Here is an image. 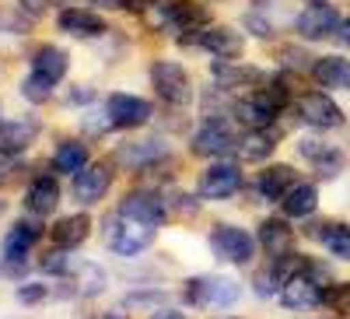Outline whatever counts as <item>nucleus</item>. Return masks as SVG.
Instances as JSON below:
<instances>
[{
  "instance_id": "obj_8",
  "label": "nucleus",
  "mask_w": 350,
  "mask_h": 319,
  "mask_svg": "<svg viewBox=\"0 0 350 319\" xmlns=\"http://www.w3.org/2000/svg\"><path fill=\"white\" fill-rule=\"evenodd\" d=\"M165 158H168V140L158 133H140L116 148V162H123L126 168H151Z\"/></svg>"
},
{
  "instance_id": "obj_22",
  "label": "nucleus",
  "mask_w": 350,
  "mask_h": 319,
  "mask_svg": "<svg viewBox=\"0 0 350 319\" xmlns=\"http://www.w3.org/2000/svg\"><path fill=\"white\" fill-rule=\"evenodd\" d=\"M259 246L267 249L270 256H287L291 253V242H295V235H291V225L284 218H267L259 225Z\"/></svg>"
},
{
  "instance_id": "obj_31",
  "label": "nucleus",
  "mask_w": 350,
  "mask_h": 319,
  "mask_svg": "<svg viewBox=\"0 0 350 319\" xmlns=\"http://www.w3.org/2000/svg\"><path fill=\"white\" fill-rule=\"evenodd\" d=\"M319 239H323V246L336 256V259H350V225H326L323 231H319Z\"/></svg>"
},
{
  "instance_id": "obj_24",
  "label": "nucleus",
  "mask_w": 350,
  "mask_h": 319,
  "mask_svg": "<svg viewBox=\"0 0 350 319\" xmlns=\"http://www.w3.org/2000/svg\"><path fill=\"white\" fill-rule=\"evenodd\" d=\"M280 207H284L287 218H312L315 207H319V190L312 183H295V186L284 193Z\"/></svg>"
},
{
  "instance_id": "obj_45",
  "label": "nucleus",
  "mask_w": 350,
  "mask_h": 319,
  "mask_svg": "<svg viewBox=\"0 0 350 319\" xmlns=\"http://www.w3.org/2000/svg\"><path fill=\"white\" fill-rule=\"evenodd\" d=\"M98 319H123V316H98Z\"/></svg>"
},
{
  "instance_id": "obj_17",
  "label": "nucleus",
  "mask_w": 350,
  "mask_h": 319,
  "mask_svg": "<svg viewBox=\"0 0 350 319\" xmlns=\"http://www.w3.org/2000/svg\"><path fill=\"white\" fill-rule=\"evenodd\" d=\"M25 207L46 218L53 214L56 207H60V183H56V176H36L32 183H28V193H25Z\"/></svg>"
},
{
  "instance_id": "obj_35",
  "label": "nucleus",
  "mask_w": 350,
  "mask_h": 319,
  "mask_svg": "<svg viewBox=\"0 0 350 319\" xmlns=\"http://www.w3.org/2000/svg\"><path fill=\"white\" fill-rule=\"evenodd\" d=\"M42 270L46 274H64L67 270V249H56L53 246V253L42 256Z\"/></svg>"
},
{
  "instance_id": "obj_40",
  "label": "nucleus",
  "mask_w": 350,
  "mask_h": 319,
  "mask_svg": "<svg viewBox=\"0 0 350 319\" xmlns=\"http://www.w3.org/2000/svg\"><path fill=\"white\" fill-rule=\"evenodd\" d=\"M81 102H92V88H74L70 92V105H81Z\"/></svg>"
},
{
  "instance_id": "obj_11",
  "label": "nucleus",
  "mask_w": 350,
  "mask_h": 319,
  "mask_svg": "<svg viewBox=\"0 0 350 319\" xmlns=\"http://www.w3.org/2000/svg\"><path fill=\"white\" fill-rule=\"evenodd\" d=\"M42 235V225L32 218V221H18V225H11L8 228V235H4V242H0V256H4V264L11 267V270H21L25 264H28V253H32V246H36V239Z\"/></svg>"
},
{
  "instance_id": "obj_34",
  "label": "nucleus",
  "mask_w": 350,
  "mask_h": 319,
  "mask_svg": "<svg viewBox=\"0 0 350 319\" xmlns=\"http://www.w3.org/2000/svg\"><path fill=\"white\" fill-rule=\"evenodd\" d=\"M49 298V288L46 284H21L18 288V302L21 305H42Z\"/></svg>"
},
{
  "instance_id": "obj_27",
  "label": "nucleus",
  "mask_w": 350,
  "mask_h": 319,
  "mask_svg": "<svg viewBox=\"0 0 350 319\" xmlns=\"http://www.w3.org/2000/svg\"><path fill=\"white\" fill-rule=\"evenodd\" d=\"M273 144H277V137L270 130H249L235 140V151L242 162H267L273 155Z\"/></svg>"
},
{
  "instance_id": "obj_2",
  "label": "nucleus",
  "mask_w": 350,
  "mask_h": 319,
  "mask_svg": "<svg viewBox=\"0 0 350 319\" xmlns=\"http://www.w3.org/2000/svg\"><path fill=\"white\" fill-rule=\"evenodd\" d=\"M154 231H158L154 225L133 221V218L116 211V214L105 218V246L116 256H140L144 249L154 242Z\"/></svg>"
},
{
  "instance_id": "obj_38",
  "label": "nucleus",
  "mask_w": 350,
  "mask_h": 319,
  "mask_svg": "<svg viewBox=\"0 0 350 319\" xmlns=\"http://www.w3.org/2000/svg\"><path fill=\"white\" fill-rule=\"evenodd\" d=\"M123 302H126V305H154V302H165V295H161V292H133V295H126Z\"/></svg>"
},
{
  "instance_id": "obj_7",
  "label": "nucleus",
  "mask_w": 350,
  "mask_h": 319,
  "mask_svg": "<svg viewBox=\"0 0 350 319\" xmlns=\"http://www.w3.org/2000/svg\"><path fill=\"white\" fill-rule=\"evenodd\" d=\"M186 302L196 309H228L239 302V284L228 281V277H193L186 281Z\"/></svg>"
},
{
  "instance_id": "obj_42",
  "label": "nucleus",
  "mask_w": 350,
  "mask_h": 319,
  "mask_svg": "<svg viewBox=\"0 0 350 319\" xmlns=\"http://www.w3.org/2000/svg\"><path fill=\"white\" fill-rule=\"evenodd\" d=\"M92 4H98V8H123L126 0H92Z\"/></svg>"
},
{
  "instance_id": "obj_18",
  "label": "nucleus",
  "mask_w": 350,
  "mask_h": 319,
  "mask_svg": "<svg viewBox=\"0 0 350 319\" xmlns=\"http://www.w3.org/2000/svg\"><path fill=\"white\" fill-rule=\"evenodd\" d=\"M92 235V218L88 214H67V218H60L53 225V231H49V239H53V246L56 249H77V246H84V239Z\"/></svg>"
},
{
  "instance_id": "obj_10",
  "label": "nucleus",
  "mask_w": 350,
  "mask_h": 319,
  "mask_svg": "<svg viewBox=\"0 0 350 319\" xmlns=\"http://www.w3.org/2000/svg\"><path fill=\"white\" fill-rule=\"evenodd\" d=\"M242 190V168L239 162H214L207 172L200 176V190L196 196L203 200H228V196H235Z\"/></svg>"
},
{
  "instance_id": "obj_6",
  "label": "nucleus",
  "mask_w": 350,
  "mask_h": 319,
  "mask_svg": "<svg viewBox=\"0 0 350 319\" xmlns=\"http://www.w3.org/2000/svg\"><path fill=\"white\" fill-rule=\"evenodd\" d=\"M151 116H154V105L140 95H130V92H112L105 102V123L116 130H137Z\"/></svg>"
},
{
  "instance_id": "obj_14",
  "label": "nucleus",
  "mask_w": 350,
  "mask_h": 319,
  "mask_svg": "<svg viewBox=\"0 0 350 319\" xmlns=\"http://www.w3.org/2000/svg\"><path fill=\"white\" fill-rule=\"evenodd\" d=\"M165 196L154 193V190H133L120 200V214L133 218V221H144V225H154L161 228L165 225Z\"/></svg>"
},
{
  "instance_id": "obj_12",
  "label": "nucleus",
  "mask_w": 350,
  "mask_h": 319,
  "mask_svg": "<svg viewBox=\"0 0 350 319\" xmlns=\"http://www.w3.org/2000/svg\"><path fill=\"white\" fill-rule=\"evenodd\" d=\"M189 148H193V155L217 158V155H228L231 148H235V133H231V127L221 120V116H207V120L196 127Z\"/></svg>"
},
{
  "instance_id": "obj_5",
  "label": "nucleus",
  "mask_w": 350,
  "mask_h": 319,
  "mask_svg": "<svg viewBox=\"0 0 350 319\" xmlns=\"http://www.w3.org/2000/svg\"><path fill=\"white\" fill-rule=\"evenodd\" d=\"M256 246H259V239H252L245 228H235V225H214L211 228V249L224 264H239V267L249 264L256 256Z\"/></svg>"
},
{
  "instance_id": "obj_29",
  "label": "nucleus",
  "mask_w": 350,
  "mask_h": 319,
  "mask_svg": "<svg viewBox=\"0 0 350 319\" xmlns=\"http://www.w3.org/2000/svg\"><path fill=\"white\" fill-rule=\"evenodd\" d=\"M53 165H56V172H70V176H77V172L88 165L84 140H60L56 151H53Z\"/></svg>"
},
{
  "instance_id": "obj_23",
  "label": "nucleus",
  "mask_w": 350,
  "mask_h": 319,
  "mask_svg": "<svg viewBox=\"0 0 350 319\" xmlns=\"http://www.w3.org/2000/svg\"><path fill=\"white\" fill-rule=\"evenodd\" d=\"M56 25H60L64 32H70V36H81V39L105 32V21H102L95 11H84V8H67V11H60Z\"/></svg>"
},
{
  "instance_id": "obj_43",
  "label": "nucleus",
  "mask_w": 350,
  "mask_h": 319,
  "mask_svg": "<svg viewBox=\"0 0 350 319\" xmlns=\"http://www.w3.org/2000/svg\"><path fill=\"white\" fill-rule=\"evenodd\" d=\"M336 32H340V39H347V42H350V21H340Z\"/></svg>"
},
{
  "instance_id": "obj_44",
  "label": "nucleus",
  "mask_w": 350,
  "mask_h": 319,
  "mask_svg": "<svg viewBox=\"0 0 350 319\" xmlns=\"http://www.w3.org/2000/svg\"><path fill=\"white\" fill-rule=\"evenodd\" d=\"M4 165H8V162H4V151H0V176H4Z\"/></svg>"
},
{
  "instance_id": "obj_4",
  "label": "nucleus",
  "mask_w": 350,
  "mask_h": 319,
  "mask_svg": "<svg viewBox=\"0 0 350 319\" xmlns=\"http://www.w3.org/2000/svg\"><path fill=\"white\" fill-rule=\"evenodd\" d=\"M151 84H154V92L165 105H175V109H183L193 102V84H189V74L175 64V60H158L151 64Z\"/></svg>"
},
{
  "instance_id": "obj_19",
  "label": "nucleus",
  "mask_w": 350,
  "mask_h": 319,
  "mask_svg": "<svg viewBox=\"0 0 350 319\" xmlns=\"http://www.w3.org/2000/svg\"><path fill=\"white\" fill-rule=\"evenodd\" d=\"M168 28L179 36L207 28V8L196 4V0H168Z\"/></svg>"
},
{
  "instance_id": "obj_36",
  "label": "nucleus",
  "mask_w": 350,
  "mask_h": 319,
  "mask_svg": "<svg viewBox=\"0 0 350 319\" xmlns=\"http://www.w3.org/2000/svg\"><path fill=\"white\" fill-rule=\"evenodd\" d=\"M245 28H249L252 36H259V39H270L273 36V28L267 25V18H262V14H245Z\"/></svg>"
},
{
  "instance_id": "obj_26",
  "label": "nucleus",
  "mask_w": 350,
  "mask_h": 319,
  "mask_svg": "<svg viewBox=\"0 0 350 319\" xmlns=\"http://www.w3.org/2000/svg\"><path fill=\"white\" fill-rule=\"evenodd\" d=\"M67 67H70V56H67V49H60V46H39V53H36V60H32V71L36 74H42L46 81H60V77H67Z\"/></svg>"
},
{
  "instance_id": "obj_20",
  "label": "nucleus",
  "mask_w": 350,
  "mask_h": 319,
  "mask_svg": "<svg viewBox=\"0 0 350 319\" xmlns=\"http://www.w3.org/2000/svg\"><path fill=\"white\" fill-rule=\"evenodd\" d=\"M301 155L312 162L315 168V176H323V179H333L343 172V151L329 148V144H319V140H301Z\"/></svg>"
},
{
  "instance_id": "obj_13",
  "label": "nucleus",
  "mask_w": 350,
  "mask_h": 319,
  "mask_svg": "<svg viewBox=\"0 0 350 319\" xmlns=\"http://www.w3.org/2000/svg\"><path fill=\"white\" fill-rule=\"evenodd\" d=\"M295 28L298 36L315 42V39H329L336 28H340V14L333 4H326V0H308V8L295 18Z\"/></svg>"
},
{
  "instance_id": "obj_15",
  "label": "nucleus",
  "mask_w": 350,
  "mask_h": 319,
  "mask_svg": "<svg viewBox=\"0 0 350 319\" xmlns=\"http://www.w3.org/2000/svg\"><path fill=\"white\" fill-rule=\"evenodd\" d=\"M109 186H112V162H88L74 179V196L88 207V204H98L109 193Z\"/></svg>"
},
{
  "instance_id": "obj_32",
  "label": "nucleus",
  "mask_w": 350,
  "mask_h": 319,
  "mask_svg": "<svg viewBox=\"0 0 350 319\" xmlns=\"http://www.w3.org/2000/svg\"><path fill=\"white\" fill-rule=\"evenodd\" d=\"M21 95H25L28 102H46V99L53 95V81H46L42 74L32 71V77L21 81Z\"/></svg>"
},
{
  "instance_id": "obj_25",
  "label": "nucleus",
  "mask_w": 350,
  "mask_h": 319,
  "mask_svg": "<svg viewBox=\"0 0 350 319\" xmlns=\"http://www.w3.org/2000/svg\"><path fill=\"white\" fill-rule=\"evenodd\" d=\"M312 77L323 88H350V60L343 56H323L312 64Z\"/></svg>"
},
{
  "instance_id": "obj_37",
  "label": "nucleus",
  "mask_w": 350,
  "mask_h": 319,
  "mask_svg": "<svg viewBox=\"0 0 350 319\" xmlns=\"http://www.w3.org/2000/svg\"><path fill=\"white\" fill-rule=\"evenodd\" d=\"M25 28H32V21H21V18H14L11 11L0 8V32H25Z\"/></svg>"
},
{
  "instance_id": "obj_3",
  "label": "nucleus",
  "mask_w": 350,
  "mask_h": 319,
  "mask_svg": "<svg viewBox=\"0 0 350 319\" xmlns=\"http://www.w3.org/2000/svg\"><path fill=\"white\" fill-rule=\"evenodd\" d=\"M312 270V264H301L298 270H291L287 277H284V284H280V302L287 305V309H308V305H323V298H326V270L323 267H315V274H308Z\"/></svg>"
},
{
  "instance_id": "obj_39",
  "label": "nucleus",
  "mask_w": 350,
  "mask_h": 319,
  "mask_svg": "<svg viewBox=\"0 0 350 319\" xmlns=\"http://www.w3.org/2000/svg\"><path fill=\"white\" fill-rule=\"evenodd\" d=\"M18 4H21L25 18H42L49 11V0H18Z\"/></svg>"
},
{
  "instance_id": "obj_28",
  "label": "nucleus",
  "mask_w": 350,
  "mask_h": 319,
  "mask_svg": "<svg viewBox=\"0 0 350 319\" xmlns=\"http://www.w3.org/2000/svg\"><path fill=\"white\" fill-rule=\"evenodd\" d=\"M32 140H36V127L32 123H25V120L0 123V151L4 155H21Z\"/></svg>"
},
{
  "instance_id": "obj_16",
  "label": "nucleus",
  "mask_w": 350,
  "mask_h": 319,
  "mask_svg": "<svg viewBox=\"0 0 350 319\" xmlns=\"http://www.w3.org/2000/svg\"><path fill=\"white\" fill-rule=\"evenodd\" d=\"M298 112H301V120H305L308 127H315V130H333V127L343 123L340 105H336L329 95H323V92H308V95H301Z\"/></svg>"
},
{
  "instance_id": "obj_30",
  "label": "nucleus",
  "mask_w": 350,
  "mask_h": 319,
  "mask_svg": "<svg viewBox=\"0 0 350 319\" xmlns=\"http://www.w3.org/2000/svg\"><path fill=\"white\" fill-rule=\"evenodd\" d=\"M259 71L256 67H235L231 60H217L214 64V81L221 88H239V84H259Z\"/></svg>"
},
{
  "instance_id": "obj_33",
  "label": "nucleus",
  "mask_w": 350,
  "mask_h": 319,
  "mask_svg": "<svg viewBox=\"0 0 350 319\" xmlns=\"http://www.w3.org/2000/svg\"><path fill=\"white\" fill-rule=\"evenodd\" d=\"M77 274H81L77 281H81V292H84V295H98L102 288H105V274H102V267H95V264H84Z\"/></svg>"
},
{
  "instance_id": "obj_1",
  "label": "nucleus",
  "mask_w": 350,
  "mask_h": 319,
  "mask_svg": "<svg viewBox=\"0 0 350 319\" xmlns=\"http://www.w3.org/2000/svg\"><path fill=\"white\" fill-rule=\"evenodd\" d=\"M284 99H287V88L280 81H273V84H267V88L239 99L235 102V116H239V123H245L249 130H270L273 120L280 116V109H284Z\"/></svg>"
},
{
  "instance_id": "obj_21",
  "label": "nucleus",
  "mask_w": 350,
  "mask_h": 319,
  "mask_svg": "<svg viewBox=\"0 0 350 319\" xmlns=\"http://www.w3.org/2000/svg\"><path fill=\"white\" fill-rule=\"evenodd\" d=\"M295 183H298V172L291 165H270L256 176V190H259L262 200H280Z\"/></svg>"
},
{
  "instance_id": "obj_9",
  "label": "nucleus",
  "mask_w": 350,
  "mask_h": 319,
  "mask_svg": "<svg viewBox=\"0 0 350 319\" xmlns=\"http://www.w3.org/2000/svg\"><path fill=\"white\" fill-rule=\"evenodd\" d=\"M183 46H200L214 53L217 60H239L242 56V36L235 28H196V32H186L179 36Z\"/></svg>"
},
{
  "instance_id": "obj_41",
  "label": "nucleus",
  "mask_w": 350,
  "mask_h": 319,
  "mask_svg": "<svg viewBox=\"0 0 350 319\" xmlns=\"http://www.w3.org/2000/svg\"><path fill=\"white\" fill-rule=\"evenodd\" d=\"M151 319H186L183 312H175V309H161V312H154Z\"/></svg>"
},
{
  "instance_id": "obj_46",
  "label": "nucleus",
  "mask_w": 350,
  "mask_h": 319,
  "mask_svg": "<svg viewBox=\"0 0 350 319\" xmlns=\"http://www.w3.org/2000/svg\"><path fill=\"white\" fill-rule=\"evenodd\" d=\"M0 211H4V200H0Z\"/></svg>"
}]
</instances>
